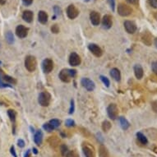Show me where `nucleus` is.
I'll return each instance as SVG.
<instances>
[{
  "mask_svg": "<svg viewBox=\"0 0 157 157\" xmlns=\"http://www.w3.org/2000/svg\"><path fill=\"white\" fill-rule=\"evenodd\" d=\"M77 74V71L74 69H63L59 73V78L63 82H69L72 77H74Z\"/></svg>",
  "mask_w": 157,
  "mask_h": 157,
  "instance_id": "1",
  "label": "nucleus"
},
{
  "mask_svg": "<svg viewBox=\"0 0 157 157\" xmlns=\"http://www.w3.org/2000/svg\"><path fill=\"white\" fill-rule=\"evenodd\" d=\"M37 66V62L36 58L34 56H31V55H28L26 57V59H25V67L30 72H34L36 69Z\"/></svg>",
  "mask_w": 157,
  "mask_h": 157,
  "instance_id": "2",
  "label": "nucleus"
},
{
  "mask_svg": "<svg viewBox=\"0 0 157 157\" xmlns=\"http://www.w3.org/2000/svg\"><path fill=\"white\" fill-rule=\"evenodd\" d=\"M50 100H51V96H50L49 93L46 91L41 92L38 97V102L43 107L49 106V104H50Z\"/></svg>",
  "mask_w": 157,
  "mask_h": 157,
  "instance_id": "3",
  "label": "nucleus"
},
{
  "mask_svg": "<svg viewBox=\"0 0 157 157\" xmlns=\"http://www.w3.org/2000/svg\"><path fill=\"white\" fill-rule=\"evenodd\" d=\"M133 12V9L125 3H119L118 6V13L122 17H127Z\"/></svg>",
  "mask_w": 157,
  "mask_h": 157,
  "instance_id": "4",
  "label": "nucleus"
},
{
  "mask_svg": "<svg viewBox=\"0 0 157 157\" xmlns=\"http://www.w3.org/2000/svg\"><path fill=\"white\" fill-rule=\"evenodd\" d=\"M82 151L84 154L85 157H96V152L95 149L90 143L84 142L82 145Z\"/></svg>",
  "mask_w": 157,
  "mask_h": 157,
  "instance_id": "5",
  "label": "nucleus"
},
{
  "mask_svg": "<svg viewBox=\"0 0 157 157\" xmlns=\"http://www.w3.org/2000/svg\"><path fill=\"white\" fill-rule=\"evenodd\" d=\"M107 113H108L109 119H111L113 120L116 119V118L118 117V115H119V109H118L117 105L115 104H110L107 108Z\"/></svg>",
  "mask_w": 157,
  "mask_h": 157,
  "instance_id": "6",
  "label": "nucleus"
},
{
  "mask_svg": "<svg viewBox=\"0 0 157 157\" xmlns=\"http://www.w3.org/2000/svg\"><path fill=\"white\" fill-rule=\"evenodd\" d=\"M43 71L45 73H49L52 72L54 68V62L50 59H45L42 63Z\"/></svg>",
  "mask_w": 157,
  "mask_h": 157,
  "instance_id": "7",
  "label": "nucleus"
},
{
  "mask_svg": "<svg viewBox=\"0 0 157 157\" xmlns=\"http://www.w3.org/2000/svg\"><path fill=\"white\" fill-rule=\"evenodd\" d=\"M28 30H29V29L27 27L24 26L23 25H19V26H17V28H16V34H17V36L19 38L23 39L25 37L27 36Z\"/></svg>",
  "mask_w": 157,
  "mask_h": 157,
  "instance_id": "8",
  "label": "nucleus"
},
{
  "mask_svg": "<svg viewBox=\"0 0 157 157\" xmlns=\"http://www.w3.org/2000/svg\"><path fill=\"white\" fill-rule=\"evenodd\" d=\"M81 83L82 85V86L86 88V90H87L88 91H92L96 87L95 83L91 81V79L86 78V77L82 79Z\"/></svg>",
  "mask_w": 157,
  "mask_h": 157,
  "instance_id": "9",
  "label": "nucleus"
},
{
  "mask_svg": "<svg viewBox=\"0 0 157 157\" xmlns=\"http://www.w3.org/2000/svg\"><path fill=\"white\" fill-rule=\"evenodd\" d=\"M79 12L76 7L71 4L67 8V15L70 19H75L78 16Z\"/></svg>",
  "mask_w": 157,
  "mask_h": 157,
  "instance_id": "10",
  "label": "nucleus"
},
{
  "mask_svg": "<svg viewBox=\"0 0 157 157\" xmlns=\"http://www.w3.org/2000/svg\"><path fill=\"white\" fill-rule=\"evenodd\" d=\"M81 58L77 53H72L69 56V64L73 67H77L81 64Z\"/></svg>",
  "mask_w": 157,
  "mask_h": 157,
  "instance_id": "11",
  "label": "nucleus"
},
{
  "mask_svg": "<svg viewBox=\"0 0 157 157\" xmlns=\"http://www.w3.org/2000/svg\"><path fill=\"white\" fill-rule=\"evenodd\" d=\"M88 49H89V50H90L91 53L95 55L96 57L100 58V57H101V56H102L103 55L102 49H100V47H99L97 44H89Z\"/></svg>",
  "mask_w": 157,
  "mask_h": 157,
  "instance_id": "12",
  "label": "nucleus"
},
{
  "mask_svg": "<svg viewBox=\"0 0 157 157\" xmlns=\"http://www.w3.org/2000/svg\"><path fill=\"white\" fill-rule=\"evenodd\" d=\"M124 28L129 34H133L137 30V26L132 21H125L124 22Z\"/></svg>",
  "mask_w": 157,
  "mask_h": 157,
  "instance_id": "13",
  "label": "nucleus"
},
{
  "mask_svg": "<svg viewBox=\"0 0 157 157\" xmlns=\"http://www.w3.org/2000/svg\"><path fill=\"white\" fill-rule=\"evenodd\" d=\"M113 25L112 17L110 15H105L104 16L102 19V26L104 29H109Z\"/></svg>",
  "mask_w": 157,
  "mask_h": 157,
  "instance_id": "14",
  "label": "nucleus"
},
{
  "mask_svg": "<svg viewBox=\"0 0 157 157\" xmlns=\"http://www.w3.org/2000/svg\"><path fill=\"white\" fill-rule=\"evenodd\" d=\"M90 19H91V23L94 26H98V25L100 24V16L96 11H93V12H91Z\"/></svg>",
  "mask_w": 157,
  "mask_h": 157,
  "instance_id": "15",
  "label": "nucleus"
},
{
  "mask_svg": "<svg viewBox=\"0 0 157 157\" xmlns=\"http://www.w3.org/2000/svg\"><path fill=\"white\" fill-rule=\"evenodd\" d=\"M134 74L136 76V77L137 79H142L143 75H144V73H143V68L141 66L140 64H137L134 67Z\"/></svg>",
  "mask_w": 157,
  "mask_h": 157,
  "instance_id": "16",
  "label": "nucleus"
},
{
  "mask_svg": "<svg viewBox=\"0 0 157 157\" xmlns=\"http://www.w3.org/2000/svg\"><path fill=\"white\" fill-rule=\"evenodd\" d=\"M48 142L49 143V145L51 147H53L54 149H56L59 146V143H60V141L59 139L57 137H50L48 140Z\"/></svg>",
  "mask_w": 157,
  "mask_h": 157,
  "instance_id": "17",
  "label": "nucleus"
},
{
  "mask_svg": "<svg viewBox=\"0 0 157 157\" xmlns=\"http://www.w3.org/2000/svg\"><path fill=\"white\" fill-rule=\"evenodd\" d=\"M33 17H34L33 12L30 11V10L24 11L23 14H22V19L24 20L25 22H26L28 23H30L33 21Z\"/></svg>",
  "mask_w": 157,
  "mask_h": 157,
  "instance_id": "18",
  "label": "nucleus"
},
{
  "mask_svg": "<svg viewBox=\"0 0 157 157\" xmlns=\"http://www.w3.org/2000/svg\"><path fill=\"white\" fill-rule=\"evenodd\" d=\"M151 37L152 36H151V34L148 31H146V32H144V34L142 35V42L144 43L146 45L150 46V45H151V43H152Z\"/></svg>",
  "mask_w": 157,
  "mask_h": 157,
  "instance_id": "19",
  "label": "nucleus"
},
{
  "mask_svg": "<svg viewBox=\"0 0 157 157\" xmlns=\"http://www.w3.org/2000/svg\"><path fill=\"white\" fill-rule=\"evenodd\" d=\"M38 20L41 24H46L48 22V14L44 11H40L38 13Z\"/></svg>",
  "mask_w": 157,
  "mask_h": 157,
  "instance_id": "20",
  "label": "nucleus"
},
{
  "mask_svg": "<svg viewBox=\"0 0 157 157\" xmlns=\"http://www.w3.org/2000/svg\"><path fill=\"white\" fill-rule=\"evenodd\" d=\"M110 76L112 78H114L116 82H120L121 81V73L120 71L118 68H113L110 71Z\"/></svg>",
  "mask_w": 157,
  "mask_h": 157,
  "instance_id": "21",
  "label": "nucleus"
},
{
  "mask_svg": "<svg viewBox=\"0 0 157 157\" xmlns=\"http://www.w3.org/2000/svg\"><path fill=\"white\" fill-rule=\"evenodd\" d=\"M34 142L37 146H40L43 142V133L40 130H38L34 137Z\"/></svg>",
  "mask_w": 157,
  "mask_h": 157,
  "instance_id": "22",
  "label": "nucleus"
},
{
  "mask_svg": "<svg viewBox=\"0 0 157 157\" xmlns=\"http://www.w3.org/2000/svg\"><path fill=\"white\" fill-rule=\"evenodd\" d=\"M99 156L100 157H109V151L107 150V148L103 145L100 144L99 147Z\"/></svg>",
  "mask_w": 157,
  "mask_h": 157,
  "instance_id": "23",
  "label": "nucleus"
},
{
  "mask_svg": "<svg viewBox=\"0 0 157 157\" xmlns=\"http://www.w3.org/2000/svg\"><path fill=\"white\" fill-rule=\"evenodd\" d=\"M137 138L139 141V142L142 145H146L148 143V140L143 133H140V132L137 133Z\"/></svg>",
  "mask_w": 157,
  "mask_h": 157,
  "instance_id": "24",
  "label": "nucleus"
},
{
  "mask_svg": "<svg viewBox=\"0 0 157 157\" xmlns=\"http://www.w3.org/2000/svg\"><path fill=\"white\" fill-rule=\"evenodd\" d=\"M119 123H120L121 127H122L123 130H127V128L129 127V126H130L128 121H127L124 117H120V118H119Z\"/></svg>",
  "mask_w": 157,
  "mask_h": 157,
  "instance_id": "25",
  "label": "nucleus"
},
{
  "mask_svg": "<svg viewBox=\"0 0 157 157\" xmlns=\"http://www.w3.org/2000/svg\"><path fill=\"white\" fill-rule=\"evenodd\" d=\"M112 127L111 123L108 120H104L102 123V130L104 132H108L110 130V128Z\"/></svg>",
  "mask_w": 157,
  "mask_h": 157,
  "instance_id": "26",
  "label": "nucleus"
},
{
  "mask_svg": "<svg viewBox=\"0 0 157 157\" xmlns=\"http://www.w3.org/2000/svg\"><path fill=\"white\" fill-rule=\"evenodd\" d=\"M7 115H8L10 120L12 121V123H14L16 120V116H17L16 112L13 109H9V110H7Z\"/></svg>",
  "mask_w": 157,
  "mask_h": 157,
  "instance_id": "27",
  "label": "nucleus"
},
{
  "mask_svg": "<svg viewBox=\"0 0 157 157\" xmlns=\"http://www.w3.org/2000/svg\"><path fill=\"white\" fill-rule=\"evenodd\" d=\"M49 123L52 126V127H54V128H58V127L60 126V123L61 122L59 119H51V120H49Z\"/></svg>",
  "mask_w": 157,
  "mask_h": 157,
  "instance_id": "28",
  "label": "nucleus"
},
{
  "mask_svg": "<svg viewBox=\"0 0 157 157\" xmlns=\"http://www.w3.org/2000/svg\"><path fill=\"white\" fill-rule=\"evenodd\" d=\"M6 40L8 44H12L14 42V36L11 31H7L6 34Z\"/></svg>",
  "mask_w": 157,
  "mask_h": 157,
  "instance_id": "29",
  "label": "nucleus"
},
{
  "mask_svg": "<svg viewBox=\"0 0 157 157\" xmlns=\"http://www.w3.org/2000/svg\"><path fill=\"white\" fill-rule=\"evenodd\" d=\"M3 79L7 82L8 83H10V84H16L17 83V81H16V79H14L12 77H10V76H7V75H4L3 76Z\"/></svg>",
  "mask_w": 157,
  "mask_h": 157,
  "instance_id": "30",
  "label": "nucleus"
},
{
  "mask_svg": "<svg viewBox=\"0 0 157 157\" xmlns=\"http://www.w3.org/2000/svg\"><path fill=\"white\" fill-rule=\"evenodd\" d=\"M60 152L62 156H66V155L68 152V148L66 145L63 144V145L60 146Z\"/></svg>",
  "mask_w": 157,
  "mask_h": 157,
  "instance_id": "31",
  "label": "nucleus"
},
{
  "mask_svg": "<svg viewBox=\"0 0 157 157\" xmlns=\"http://www.w3.org/2000/svg\"><path fill=\"white\" fill-rule=\"evenodd\" d=\"M43 128L45 130V131H47L48 133H51V132H53L54 131V127H52L49 123H44V125H43Z\"/></svg>",
  "mask_w": 157,
  "mask_h": 157,
  "instance_id": "32",
  "label": "nucleus"
},
{
  "mask_svg": "<svg viewBox=\"0 0 157 157\" xmlns=\"http://www.w3.org/2000/svg\"><path fill=\"white\" fill-rule=\"evenodd\" d=\"M100 78L101 80V82H102L104 85L106 86V87H109V84H110V82H109V80L106 77H104V76H100Z\"/></svg>",
  "mask_w": 157,
  "mask_h": 157,
  "instance_id": "33",
  "label": "nucleus"
},
{
  "mask_svg": "<svg viewBox=\"0 0 157 157\" xmlns=\"http://www.w3.org/2000/svg\"><path fill=\"white\" fill-rule=\"evenodd\" d=\"M65 125L67 127H74L75 126V122L73 119H67L65 121Z\"/></svg>",
  "mask_w": 157,
  "mask_h": 157,
  "instance_id": "34",
  "label": "nucleus"
},
{
  "mask_svg": "<svg viewBox=\"0 0 157 157\" xmlns=\"http://www.w3.org/2000/svg\"><path fill=\"white\" fill-rule=\"evenodd\" d=\"M51 31H52L53 33H55V34H58V33L59 32V26L57 24L53 25V26H51Z\"/></svg>",
  "mask_w": 157,
  "mask_h": 157,
  "instance_id": "35",
  "label": "nucleus"
},
{
  "mask_svg": "<svg viewBox=\"0 0 157 157\" xmlns=\"http://www.w3.org/2000/svg\"><path fill=\"white\" fill-rule=\"evenodd\" d=\"M66 157H79V155L74 151H70L67 152Z\"/></svg>",
  "mask_w": 157,
  "mask_h": 157,
  "instance_id": "36",
  "label": "nucleus"
},
{
  "mask_svg": "<svg viewBox=\"0 0 157 157\" xmlns=\"http://www.w3.org/2000/svg\"><path fill=\"white\" fill-rule=\"evenodd\" d=\"M55 16L53 18V20H55V18H56V16H59V15H60L61 14V9L59 7L55 6Z\"/></svg>",
  "mask_w": 157,
  "mask_h": 157,
  "instance_id": "37",
  "label": "nucleus"
},
{
  "mask_svg": "<svg viewBox=\"0 0 157 157\" xmlns=\"http://www.w3.org/2000/svg\"><path fill=\"white\" fill-rule=\"evenodd\" d=\"M151 68H152L153 73L157 74V61H155V62L152 63V64H151Z\"/></svg>",
  "mask_w": 157,
  "mask_h": 157,
  "instance_id": "38",
  "label": "nucleus"
},
{
  "mask_svg": "<svg viewBox=\"0 0 157 157\" xmlns=\"http://www.w3.org/2000/svg\"><path fill=\"white\" fill-rule=\"evenodd\" d=\"M4 87H12V86L4 83V82H3V80H2L1 76H0V88H4Z\"/></svg>",
  "mask_w": 157,
  "mask_h": 157,
  "instance_id": "39",
  "label": "nucleus"
},
{
  "mask_svg": "<svg viewBox=\"0 0 157 157\" xmlns=\"http://www.w3.org/2000/svg\"><path fill=\"white\" fill-rule=\"evenodd\" d=\"M150 5L154 8H157V0H148Z\"/></svg>",
  "mask_w": 157,
  "mask_h": 157,
  "instance_id": "40",
  "label": "nucleus"
},
{
  "mask_svg": "<svg viewBox=\"0 0 157 157\" xmlns=\"http://www.w3.org/2000/svg\"><path fill=\"white\" fill-rule=\"evenodd\" d=\"M74 109H75V104H74V100H71V106H70V109H69V114L72 115L74 112Z\"/></svg>",
  "mask_w": 157,
  "mask_h": 157,
  "instance_id": "41",
  "label": "nucleus"
},
{
  "mask_svg": "<svg viewBox=\"0 0 157 157\" xmlns=\"http://www.w3.org/2000/svg\"><path fill=\"white\" fill-rule=\"evenodd\" d=\"M151 108L155 113H157V100H155L151 103Z\"/></svg>",
  "mask_w": 157,
  "mask_h": 157,
  "instance_id": "42",
  "label": "nucleus"
},
{
  "mask_svg": "<svg viewBox=\"0 0 157 157\" xmlns=\"http://www.w3.org/2000/svg\"><path fill=\"white\" fill-rule=\"evenodd\" d=\"M18 145L20 148H23L25 146V142L22 139H19L18 141Z\"/></svg>",
  "mask_w": 157,
  "mask_h": 157,
  "instance_id": "43",
  "label": "nucleus"
},
{
  "mask_svg": "<svg viewBox=\"0 0 157 157\" xmlns=\"http://www.w3.org/2000/svg\"><path fill=\"white\" fill-rule=\"evenodd\" d=\"M96 137L98 142H99L100 144H103V142H104V138H103V137L101 136V134H100V133H97Z\"/></svg>",
  "mask_w": 157,
  "mask_h": 157,
  "instance_id": "44",
  "label": "nucleus"
},
{
  "mask_svg": "<svg viewBox=\"0 0 157 157\" xmlns=\"http://www.w3.org/2000/svg\"><path fill=\"white\" fill-rule=\"evenodd\" d=\"M110 7L112 9V11H115V0H108Z\"/></svg>",
  "mask_w": 157,
  "mask_h": 157,
  "instance_id": "45",
  "label": "nucleus"
},
{
  "mask_svg": "<svg viewBox=\"0 0 157 157\" xmlns=\"http://www.w3.org/2000/svg\"><path fill=\"white\" fill-rule=\"evenodd\" d=\"M32 2H33V0H22V3L26 6H30V4L32 3Z\"/></svg>",
  "mask_w": 157,
  "mask_h": 157,
  "instance_id": "46",
  "label": "nucleus"
},
{
  "mask_svg": "<svg viewBox=\"0 0 157 157\" xmlns=\"http://www.w3.org/2000/svg\"><path fill=\"white\" fill-rule=\"evenodd\" d=\"M10 151H11V154H12L13 156L18 157V155H17V153H16L15 148H14V146H12V147H11V149H10Z\"/></svg>",
  "mask_w": 157,
  "mask_h": 157,
  "instance_id": "47",
  "label": "nucleus"
},
{
  "mask_svg": "<svg viewBox=\"0 0 157 157\" xmlns=\"http://www.w3.org/2000/svg\"><path fill=\"white\" fill-rule=\"evenodd\" d=\"M127 2L131 3V4H134V5L138 3V0H127Z\"/></svg>",
  "mask_w": 157,
  "mask_h": 157,
  "instance_id": "48",
  "label": "nucleus"
},
{
  "mask_svg": "<svg viewBox=\"0 0 157 157\" xmlns=\"http://www.w3.org/2000/svg\"><path fill=\"white\" fill-rule=\"evenodd\" d=\"M24 157H30V150H27L26 152L25 153Z\"/></svg>",
  "mask_w": 157,
  "mask_h": 157,
  "instance_id": "49",
  "label": "nucleus"
},
{
  "mask_svg": "<svg viewBox=\"0 0 157 157\" xmlns=\"http://www.w3.org/2000/svg\"><path fill=\"white\" fill-rule=\"evenodd\" d=\"M32 151H33V153H34V154H36H36H38V151H37V149L36 148V147H33Z\"/></svg>",
  "mask_w": 157,
  "mask_h": 157,
  "instance_id": "50",
  "label": "nucleus"
},
{
  "mask_svg": "<svg viewBox=\"0 0 157 157\" xmlns=\"http://www.w3.org/2000/svg\"><path fill=\"white\" fill-rule=\"evenodd\" d=\"M7 0H0V4L1 5H4L6 3Z\"/></svg>",
  "mask_w": 157,
  "mask_h": 157,
  "instance_id": "51",
  "label": "nucleus"
},
{
  "mask_svg": "<svg viewBox=\"0 0 157 157\" xmlns=\"http://www.w3.org/2000/svg\"><path fill=\"white\" fill-rule=\"evenodd\" d=\"M154 43H155V45H156V47L157 48V38H156V39H155V41H154Z\"/></svg>",
  "mask_w": 157,
  "mask_h": 157,
  "instance_id": "52",
  "label": "nucleus"
},
{
  "mask_svg": "<svg viewBox=\"0 0 157 157\" xmlns=\"http://www.w3.org/2000/svg\"><path fill=\"white\" fill-rule=\"evenodd\" d=\"M154 18H156V20L157 21V12H156V13L154 14Z\"/></svg>",
  "mask_w": 157,
  "mask_h": 157,
  "instance_id": "53",
  "label": "nucleus"
},
{
  "mask_svg": "<svg viewBox=\"0 0 157 157\" xmlns=\"http://www.w3.org/2000/svg\"><path fill=\"white\" fill-rule=\"evenodd\" d=\"M0 64H1V61H0Z\"/></svg>",
  "mask_w": 157,
  "mask_h": 157,
  "instance_id": "54",
  "label": "nucleus"
},
{
  "mask_svg": "<svg viewBox=\"0 0 157 157\" xmlns=\"http://www.w3.org/2000/svg\"><path fill=\"white\" fill-rule=\"evenodd\" d=\"M86 1H88V0H86Z\"/></svg>",
  "mask_w": 157,
  "mask_h": 157,
  "instance_id": "55",
  "label": "nucleus"
}]
</instances>
